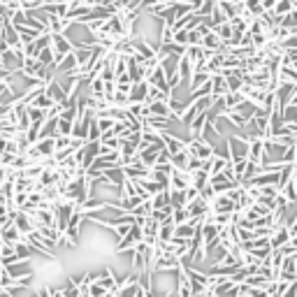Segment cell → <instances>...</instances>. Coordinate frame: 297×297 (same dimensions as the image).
<instances>
[{
  "label": "cell",
  "instance_id": "ffe728a7",
  "mask_svg": "<svg viewBox=\"0 0 297 297\" xmlns=\"http://www.w3.org/2000/svg\"><path fill=\"white\" fill-rule=\"evenodd\" d=\"M30 297H51V292H49V286H40L38 290H35Z\"/></svg>",
  "mask_w": 297,
  "mask_h": 297
},
{
  "label": "cell",
  "instance_id": "30bf717a",
  "mask_svg": "<svg viewBox=\"0 0 297 297\" xmlns=\"http://www.w3.org/2000/svg\"><path fill=\"white\" fill-rule=\"evenodd\" d=\"M58 119V116H56ZM56 119H44V123L40 126L38 139H54L56 137Z\"/></svg>",
  "mask_w": 297,
  "mask_h": 297
},
{
  "label": "cell",
  "instance_id": "44dd1931",
  "mask_svg": "<svg viewBox=\"0 0 297 297\" xmlns=\"http://www.w3.org/2000/svg\"><path fill=\"white\" fill-rule=\"evenodd\" d=\"M295 292H297V281H295V283H292L290 288H288L286 292H283V297H295Z\"/></svg>",
  "mask_w": 297,
  "mask_h": 297
},
{
  "label": "cell",
  "instance_id": "4fadbf2b",
  "mask_svg": "<svg viewBox=\"0 0 297 297\" xmlns=\"http://www.w3.org/2000/svg\"><path fill=\"white\" fill-rule=\"evenodd\" d=\"M297 10V0H276L274 10H272V14L274 17H283V14H288V12H295Z\"/></svg>",
  "mask_w": 297,
  "mask_h": 297
},
{
  "label": "cell",
  "instance_id": "7a4b0ae2",
  "mask_svg": "<svg viewBox=\"0 0 297 297\" xmlns=\"http://www.w3.org/2000/svg\"><path fill=\"white\" fill-rule=\"evenodd\" d=\"M139 242H142V228H139L137 223H132L130 230L126 232V237H121V239L116 242L114 253H116V255H121V253H128V251L132 253V248L137 246Z\"/></svg>",
  "mask_w": 297,
  "mask_h": 297
},
{
  "label": "cell",
  "instance_id": "5b68a950",
  "mask_svg": "<svg viewBox=\"0 0 297 297\" xmlns=\"http://www.w3.org/2000/svg\"><path fill=\"white\" fill-rule=\"evenodd\" d=\"M235 211V202L228 195H216L209 202V214H232Z\"/></svg>",
  "mask_w": 297,
  "mask_h": 297
},
{
  "label": "cell",
  "instance_id": "e0dca14e",
  "mask_svg": "<svg viewBox=\"0 0 297 297\" xmlns=\"http://www.w3.org/2000/svg\"><path fill=\"white\" fill-rule=\"evenodd\" d=\"M281 121L283 123H297V105H286L281 109Z\"/></svg>",
  "mask_w": 297,
  "mask_h": 297
},
{
  "label": "cell",
  "instance_id": "3957f363",
  "mask_svg": "<svg viewBox=\"0 0 297 297\" xmlns=\"http://www.w3.org/2000/svg\"><path fill=\"white\" fill-rule=\"evenodd\" d=\"M144 82L148 84V86H154V88H158L160 93L163 95H167V98H170V86H167V77H165V72L160 70V65L158 67H154V70L148 72L146 77H144Z\"/></svg>",
  "mask_w": 297,
  "mask_h": 297
},
{
  "label": "cell",
  "instance_id": "52a82bcc",
  "mask_svg": "<svg viewBox=\"0 0 297 297\" xmlns=\"http://www.w3.org/2000/svg\"><path fill=\"white\" fill-rule=\"evenodd\" d=\"M49 47L54 49V54H61V56H67L75 51L65 35H49Z\"/></svg>",
  "mask_w": 297,
  "mask_h": 297
},
{
  "label": "cell",
  "instance_id": "7c38bea8",
  "mask_svg": "<svg viewBox=\"0 0 297 297\" xmlns=\"http://www.w3.org/2000/svg\"><path fill=\"white\" fill-rule=\"evenodd\" d=\"M67 72H77V61H75V56L67 54L61 58V63L56 65V75H67Z\"/></svg>",
  "mask_w": 297,
  "mask_h": 297
},
{
  "label": "cell",
  "instance_id": "6da1fadb",
  "mask_svg": "<svg viewBox=\"0 0 297 297\" xmlns=\"http://www.w3.org/2000/svg\"><path fill=\"white\" fill-rule=\"evenodd\" d=\"M3 270H5V276L12 281V283H17V286H21V288H28V281L33 279V274H35V270L30 267V260L5 265Z\"/></svg>",
  "mask_w": 297,
  "mask_h": 297
},
{
  "label": "cell",
  "instance_id": "ba28073f",
  "mask_svg": "<svg viewBox=\"0 0 297 297\" xmlns=\"http://www.w3.org/2000/svg\"><path fill=\"white\" fill-rule=\"evenodd\" d=\"M188 186H191V181H188L186 172L170 170V191H186Z\"/></svg>",
  "mask_w": 297,
  "mask_h": 297
},
{
  "label": "cell",
  "instance_id": "5bb4252c",
  "mask_svg": "<svg viewBox=\"0 0 297 297\" xmlns=\"http://www.w3.org/2000/svg\"><path fill=\"white\" fill-rule=\"evenodd\" d=\"M172 232H174V226H172V218L165 220V223H160L158 226V235H156V242L160 244H167L172 239Z\"/></svg>",
  "mask_w": 297,
  "mask_h": 297
},
{
  "label": "cell",
  "instance_id": "2e32d148",
  "mask_svg": "<svg viewBox=\"0 0 297 297\" xmlns=\"http://www.w3.org/2000/svg\"><path fill=\"white\" fill-rule=\"evenodd\" d=\"M54 56L56 54H54V49H51V47H44V49L35 56V61H38L42 67H49V70H51V65H54Z\"/></svg>",
  "mask_w": 297,
  "mask_h": 297
},
{
  "label": "cell",
  "instance_id": "ac0fdd59",
  "mask_svg": "<svg viewBox=\"0 0 297 297\" xmlns=\"http://www.w3.org/2000/svg\"><path fill=\"white\" fill-rule=\"evenodd\" d=\"M214 7H216V3H214V0H202V3H200V7L195 10V14L204 19V17H209L211 12H214Z\"/></svg>",
  "mask_w": 297,
  "mask_h": 297
},
{
  "label": "cell",
  "instance_id": "d6986e66",
  "mask_svg": "<svg viewBox=\"0 0 297 297\" xmlns=\"http://www.w3.org/2000/svg\"><path fill=\"white\" fill-rule=\"evenodd\" d=\"M183 223H188L186 209H174L172 211V226H183Z\"/></svg>",
  "mask_w": 297,
  "mask_h": 297
},
{
  "label": "cell",
  "instance_id": "277c9868",
  "mask_svg": "<svg viewBox=\"0 0 297 297\" xmlns=\"http://www.w3.org/2000/svg\"><path fill=\"white\" fill-rule=\"evenodd\" d=\"M288 242H292V237H290V232H288L286 226L274 228V230H272V235L267 237V244H270L272 251H279V248L283 246V244H288ZM295 242H297V239H295Z\"/></svg>",
  "mask_w": 297,
  "mask_h": 297
},
{
  "label": "cell",
  "instance_id": "8fae6325",
  "mask_svg": "<svg viewBox=\"0 0 297 297\" xmlns=\"http://www.w3.org/2000/svg\"><path fill=\"white\" fill-rule=\"evenodd\" d=\"M228 93V86H226V79L220 75H211V98H223Z\"/></svg>",
  "mask_w": 297,
  "mask_h": 297
},
{
  "label": "cell",
  "instance_id": "8992f818",
  "mask_svg": "<svg viewBox=\"0 0 297 297\" xmlns=\"http://www.w3.org/2000/svg\"><path fill=\"white\" fill-rule=\"evenodd\" d=\"M146 93H148V84L146 82L132 84L130 91H128V105H144Z\"/></svg>",
  "mask_w": 297,
  "mask_h": 297
},
{
  "label": "cell",
  "instance_id": "9c48e42d",
  "mask_svg": "<svg viewBox=\"0 0 297 297\" xmlns=\"http://www.w3.org/2000/svg\"><path fill=\"white\" fill-rule=\"evenodd\" d=\"M0 242L7 244V246H14L17 242H21V235H19V230L10 223L7 228H3V230H0Z\"/></svg>",
  "mask_w": 297,
  "mask_h": 297
},
{
  "label": "cell",
  "instance_id": "9a60e30c",
  "mask_svg": "<svg viewBox=\"0 0 297 297\" xmlns=\"http://www.w3.org/2000/svg\"><path fill=\"white\" fill-rule=\"evenodd\" d=\"M279 195H283V200H286L288 204H295L297 202V181L292 179V181H288L286 186L279 191Z\"/></svg>",
  "mask_w": 297,
  "mask_h": 297
}]
</instances>
